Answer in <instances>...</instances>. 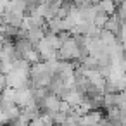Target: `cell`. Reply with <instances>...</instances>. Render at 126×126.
Returning a JSON list of instances; mask_svg holds the SVG:
<instances>
[{
    "label": "cell",
    "instance_id": "1",
    "mask_svg": "<svg viewBox=\"0 0 126 126\" xmlns=\"http://www.w3.org/2000/svg\"><path fill=\"white\" fill-rule=\"evenodd\" d=\"M61 104H62V100H61L57 95H54V93H48V95L43 98V102L40 104V109H43V112L55 114V112H59V109H61Z\"/></svg>",
    "mask_w": 126,
    "mask_h": 126
},
{
    "label": "cell",
    "instance_id": "2",
    "mask_svg": "<svg viewBox=\"0 0 126 126\" xmlns=\"http://www.w3.org/2000/svg\"><path fill=\"white\" fill-rule=\"evenodd\" d=\"M116 14L119 16V19H121V23H126V2H123V4H119V5L116 7Z\"/></svg>",
    "mask_w": 126,
    "mask_h": 126
},
{
    "label": "cell",
    "instance_id": "3",
    "mask_svg": "<svg viewBox=\"0 0 126 126\" xmlns=\"http://www.w3.org/2000/svg\"><path fill=\"white\" fill-rule=\"evenodd\" d=\"M123 83H124V90H126V74H124V78H123Z\"/></svg>",
    "mask_w": 126,
    "mask_h": 126
}]
</instances>
